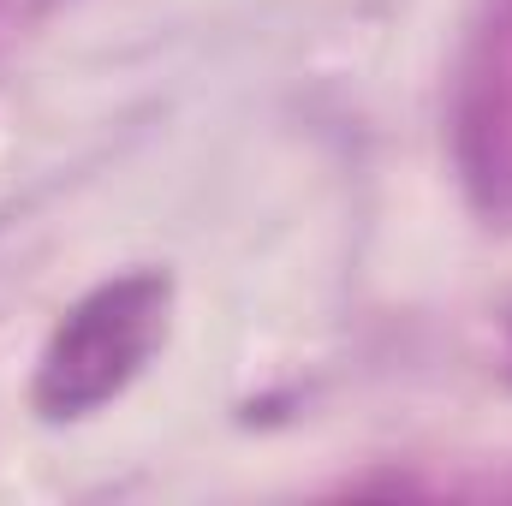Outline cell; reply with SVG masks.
Wrapping results in <instances>:
<instances>
[{
    "label": "cell",
    "mask_w": 512,
    "mask_h": 506,
    "mask_svg": "<svg viewBox=\"0 0 512 506\" xmlns=\"http://www.w3.org/2000/svg\"><path fill=\"white\" fill-rule=\"evenodd\" d=\"M167 328V280L161 274H126L96 286L48 340L36 370V405L48 417H84L126 393Z\"/></svg>",
    "instance_id": "obj_1"
}]
</instances>
